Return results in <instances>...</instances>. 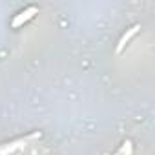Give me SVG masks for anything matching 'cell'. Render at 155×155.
<instances>
[{"mask_svg": "<svg viewBox=\"0 0 155 155\" xmlns=\"http://www.w3.org/2000/svg\"><path fill=\"white\" fill-rule=\"evenodd\" d=\"M37 11H38V9H37L35 6H31V8H28L26 11H22V13H20V15H18V17H17L15 20H13V24H11V26H13V28H18V26L22 24V22H26V20H29V18H31V17H33V15H35Z\"/></svg>", "mask_w": 155, "mask_h": 155, "instance_id": "1", "label": "cell"}, {"mask_svg": "<svg viewBox=\"0 0 155 155\" xmlns=\"http://www.w3.org/2000/svg\"><path fill=\"white\" fill-rule=\"evenodd\" d=\"M139 29H140V26H139V24H135L131 29H128V33H124V35H122V38H120V42H119V46H117V53H120V51L124 49L126 42H130V38H131V37H133Z\"/></svg>", "mask_w": 155, "mask_h": 155, "instance_id": "2", "label": "cell"}]
</instances>
